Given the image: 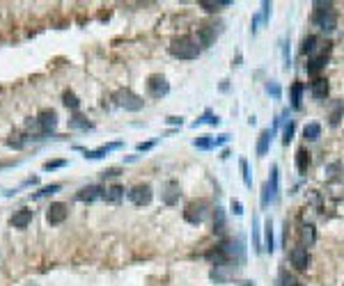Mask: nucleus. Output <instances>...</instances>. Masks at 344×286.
<instances>
[{
	"mask_svg": "<svg viewBox=\"0 0 344 286\" xmlns=\"http://www.w3.org/2000/svg\"><path fill=\"white\" fill-rule=\"evenodd\" d=\"M266 92H269V94H271L273 98H280V96H282V90H280V85H278L275 80H271V83L266 85Z\"/></svg>",
	"mask_w": 344,
	"mask_h": 286,
	"instance_id": "nucleus-36",
	"label": "nucleus"
},
{
	"mask_svg": "<svg viewBox=\"0 0 344 286\" xmlns=\"http://www.w3.org/2000/svg\"><path fill=\"white\" fill-rule=\"evenodd\" d=\"M214 231H218V234H223V231H225V213H223V209H216Z\"/></svg>",
	"mask_w": 344,
	"mask_h": 286,
	"instance_id": "nucleus-31",
	"label": "nucleus"
},
{
	"mask_svg": "<svg viewBox=\"0 0 344 286\" xmlns=\"http://www.w3.org/2000/svg\"><path fill=\"white\" fill-rule=\"evenodd\" d=\"M170 124H181V117H170Z\"/></svg>",
	"mask_w": 344,
	"mask_h": 286,
	"instance_id": "nucleus-44",
	"label": "nucleus"
},
{
	"mask_svg": "<svg viewBox=\"0 0 344 286\" xmlns=\"http://www.w3.org/2000/svg\"><path fill=\"white\" fill-rule=\"evenodd\" d=\"M151 145H154V142H147V145H138V151H145V149H149Z\"/></svg>",
	"mask_w": 344,
	"mask_h": 286,
	"instance_id": "nucleus-43",
	"label": "nucleus"
},
{
	"mask_svg": "<svg viewBox=\"0 0 344 286\" xmlns=\"http://www.w3.org/2000/svg\"><path fill=\"white\" fill-rule=\"evenodd\" d=\"M99 197H103V188H99V186H85V188H81L76 192V199L85 201V204H92Z\"/></svg>",
	"mask_w": 344,
	"mask_h": 286,
	"instance_id": "nucleus-12",
	"label": "nucleus"
},
{
	"mask_svg": "<svg viewBox=\"0 0 344 286\" xmlns=\"http://www.w3.org/2000/svg\"><path fill=\"white\" fill-rule=\"evenodd\" d=\"M126 197H129L136 206H147V204H151V199H154V190H151L149 183H136L133 188H129Z\"/></svg>",
	"mask_w": 344,
	"mask_h": 286,
	"instance_id": "nucleus-7",
	"label": "nucleus"
},
{
	"mask_svg": "<svg viewBox=\"0 0 344 286\" xmlns=\"http://www.w3.org/2000/svg\"><path fill=\"white\" fill-rule=\"evenodd\" d=\"M117 172L120 170H106V172H101V176L103 179H108V176H117Z\"/></svg>",
	"mask_w": 344,
	"mask_h": 286,
	"instance_id": "nucleus-42",
	"label": "nucleus"
},
{
	"mask_svg": "<svg viewBox=\"0 0 344 286\" xmlns=\"http://www.w3.org/2000/svg\"><path fill=\"white\" fill-rule=\"evenodd\" d=\"M65 165V160H55V162H46L44 165V170H55V167H62Z\"/></svg>",
	"mask_w": 344,
	"mask_h": 286,
	"instance_id": "nucleus-40",
	"label": "nucleus"
},
{
	"mask_svg": "<svg viewBox=\"0 0 344 286\" xmlns=\"http://www.w3.org/2000/svg\"><path fill=\"white\" fill-rule=\"evenodd\" d=\"M209 211H211V206H209V201H206V199H193V201L186 204L184 220H186V222H190V224H202L206 220V215H209Z\"/></svg>",
	"mask_w": 344,
	"mask_h": 286,
	"instance_id": "nucleus-3",
	"label": "nucleus"
},
{
	"mask_svg": "<svg viewBox=\"0 0 344 286\" xmlns=\"http://www.w3.org/2000/svg\"><path fill=\"white\" fill-rule=\"evenodd\" d=\"M314 240H317V231H314L312 224H303L301 227V243L303 248H312Z\"/></svg>",
	"mask_w": 344,
	"mask_h": 286,
	"instance_id": "nucleus-18",
	"label": "nucleus"
},
{
	"mask_svg": "<svg viewBox=\"0 0 344 286\" xmlns=\"http://www.w3.org/2000/svg\"><path fill=\"white\" fill-rule=\"evenodd\" d=\"M30 126L39 131V135H51L58 128V112L55 110H42L34 119H30Z\"/></svg>",
	"mask_w": 344,
	"mask_h": 286,
	"instance_id": "nucleus-4",
	"label": "nucleus"
},
{
	"mask_svg": "<svg viewBox=\"0 0 344 286\" xmlns=\"http://www.w3.org/2000/svg\"><path fill=\"white\" fill-rule=\"evenodd\" d=\"M328 92H331V85H328L326 78H317V80L310 85V94L317 98V101H323V98L328 96Z\"/></svg>",
	"mask_w": 344,
	"mask_h": 286,
	"instance_id": "nucleus-13",
	"label": "nucleus"
},
{
	"mask_svg": "<svg viewBox=\"0 0 344 286\" xmlns=\"http://www.w3.org/2000/svg\"><path fill=\"white\" fill-rule=\"evenodd\" d=\"M269 192H271V201L280 199V176H278V165H271V179H269Z\"/></svg>",
	"mask_w": 344,
	"mask_h": 286,
	"instance_id": "nucleus-15",
	"label": "nucleus"
},
{
	"mask_svg": "<svg viewBox=\"0 0 344 286\" xmlns=\"http://www.w3.org/2000/svg\"><path fill=\"white\" fill-rule=\"evenodd\" d=\"M179 195H181V186L177 183V181H168V183L163 186L161 199H163L168 206H172V204H177V201H179Z\"/></svg>",
	"mask_w": 344,
	"mask_h": 286,
	"instance_id": "nucleus-11",
	"label": "nucleus"
},
{
	"mask_svg": "<svg viewBox=\"0 0 344 286\" xmlns=\"http://www.w3.org/2000/svg\"><path fill=\"white\" fill-rule=\"evenodd\" d=\"M317 46H319V39L314 37V34H310V37L303 39L301 53H303V55H314V53H317Z\"/></svg>",
	"mask_w": 344,
	"mask_h": 286,
	"instance_id": "nucleus-23",
	"label": "nucleus"
},
{
	"mask_svg": "<svg viewBox=\"0 0 344 286\" xmlns=\"http://www.w3.org/2000/svg\"><path fill=\"white\" fill-rule=\"evenodd\" d=\"M58 190H60V186H58V183L46 186V188H42L37 195H34V199H39V197H46V195H53V192H58Z\"/></svg>",
	"mask_w": 344,
	"mask_h": 286,
	"instance_id": "nucleus-37",
	"label": "nucleus"
},
{
	"mask_svg": "<svg viewBox=\"0 0 344 286\" xmlns=\"http://www.w3.org/2000/svg\"><path fill=\"white\" fill-rule=\"evenodd\" d=\"M314 16H312V21H314V26L319 28V30H323V32H333L337 28V12L333 9V5L331 3H314Z\"/></svg>",
	"mask_w": 344,
	"mask_h": 286,
	"instance_id": "nucleus-2",
	"label": "nucleus"
},
{
	"mask_svg": "<svg viewBox=\"0 0 344 286\" xmlns=\"http://www.w3.org/2000/svg\"><path fill=\"white\" fill-rule=\"evenodd\" d=\"M342 115H344V103H342V101H335V103H333L331 117H328V119H331V124H333V126H337V124H340Z\"/></svg>",
	"mask_w": 344,
	"mask_h": 286,
	"instance_id": "nucleus-26",
	"label": "nucleus"
},
{
	"mask_svg": "<svg viewBox=\"0 0 344 286\" xmlns=\"http://www.w3.org/2000/svg\"><path fill=\"white\" fill-rule=\"evenodd\" d=\"M230 209H232V213H234V215H243V204H241L239 199H232Z\"/></svg>",
	"mask_w": 344,
	"mask_h": 286,
	"instance_id": "nucleus-39",
	"label": "nucleus"
},
{
	"mask_svg": "<svg viewBox=\"0 0 344 286\" xmlns=\"http://www.w3.org/2000/svg\"><path fill=\"white\" fill-rule=\"evenodd\" d=\"M225 142H230V135H227V133H223V135H218V137H216V147L225 145Z\"/></svg>",
	"mask_w": 344,
	"mask_h": 286,
	"instance_id": "nucleus-41",
	"label": "nucleus"
},
{
	"mask_svg": "<svg viewBox=\"0 0 344 286\" xmlns=\"http://www.w3.org/2000/svg\"><path fill=\"white\" fill-rule=\"evenodd\" d=\"M62 103H65L67 108H71V110H78V108H81V101H78V96L73 94V92H65V94H62Z\"/></svg>",
	"mask_w": 344,
	"mask_h": 286,
	"instance_id": "nucleus-29",
	"label": "nucleus"
},
{
	"mask_svg": "<svg viewBox=\"0 0 344 286\" xmlns=\"http://www.w3.org/2000/svg\"><path fill=\"white\" fill-rule=\"evenodd\" d=\"M289 261H292V265L296 270H308L310 268V263H312V256H310L308 252V248H294L292 252H289Z\"/></svg>",
	"mask_w": 344,
	"mask_h": 286,
	"instance_id": "nucleus-9",
	"label": "nucleus"
},
{
	"mask_svg": "<svg viewBox=\"0 0 344 286\" xmlns=\"http://www.w3.org/2000/svg\"><path fill=\"white\" fill-rule=\"evenodd\" d=\"M301 94H303V85H301V83H296V85L292 87V106L296 108V110L301 108Z\"/></svg>",
	"mask_w": 344,
	"mask_h": 286,
	"instance_id": "nucleus-30",
	"label": "nucleus"
},
{
	"mask_svg": "<svg viewBox=\"0 0 344 286\" xmlns=\"http://www.w3.org/2000/svg\"><path fill=\"white\" fill-rule=\"evenodd\" d=\"M198 124H211V126H218V124H220V119H218V117H214L211 112H206V115H204V117H200V119L195 121L193 126H198Z\"/></svg>",
	"mask_w": 344,
	"mask_h": 286,
	"instance_id": "nucleus-33",
	"label": "nucleus"
},
{
	"mask_svg": "<svg viewBox=\"0 0 344 286\" xmlns=\"http://www.w3.org/2000/svg\"><path fill=\"white\" fill-rule=\"evenodd\" d=\"M294 128H296V126H294V121H289V124L284 126V131H282V142H284V145H289V142H292V137H294Z\"/></svg>",
	"mask_w": 344,
	"mask_h": 286,
	"instance_id": "nucleus-35",
	"label": "nucleus"
},
{
	"mask_svg": "<svg viewBox=\"0 0 344 286\" xmlns=\"http://www.w3.org/2000/svg\"><path fill=\"white\" fill-rule=\"evenodd\" d=\"M69 211H67V204H62V201H55V204L48 206V213H46V220L48 224H62L67 220Z\"/></svg>",
	"mask_w": 344,
	"mask_h": 286,
	"instance_id": "nucleus-10",
	"label": "nucleus"
},
{
	"mask_svg": "<svg viewBox=\"0 0 344 286\" xmlns=\"http://www.w3.org/2000/svg\"><path fill=\"white\" fill-rule=\"evenodd\" d=\"M264 238H266L264 250H266V252H273L275 243H273V224H271V220H266V222H264Z\"/></svg>",
	"mask_w": 344,
	"mask_h": 286,
	"instance_id": "nucleus-25",
	"label": "nucleus"
},
{
	"mask_svg": "<svg viewBox=\"0 0 344 286\" xmlns=\"http://www.w3.org/2000/svg\"><path fill=\"white\" fill-rule=\"evenodd\" d=\"M303 137H305L308 142H317L319 137H321V126H319L317 121H312V124H305V128H303Z\"/></svg>",
	"mask_w": 344,
	"mask_h": 286,
	"instance_id": "nucleus-21",
	"label": "nucleus"
},
{
	"mask_svg": "<svg viewBox=\"0 0 344 286\" xmlns=\"http://www.w3.org/2000/svg\"><path fill=\"white\" fill-rule=\"evenodd\" d=\"M26 142H28V140L21 135V133H14V135L7 140V145L14 147V149H23V147H26Z\"/></svg>",
	"mask_w": 344,
	"mask_h": 286,
	"instance_id": "nucleus-32",
	"label": "nucleus"
},
{
	"mask_svg": "<svg viewBox=\"0 0 344 286\" xmlns=\"http://www.w3.org/2000/svg\"><path fill=\"white\" fill-rule=\"evenodd\" d=\"M170 55L177 57V60H195L200 55V46L190 34H181V37H175L168 46Z\"/></svg>",
	"mask_w": 344,
	"mask_h": 286,
	"instance_id": "nucleus-1",
	"label": "nucleus"
},
{
	"mask_svg": "<svg viewBox=\"0 0 344 286\" xmlns=\"http://www.w3.org/2000/svg\"><path fill=\"white\" fill-rule=\"evenodd\" d=\"M310 162H312V158H310V151L308 149H298V154H296V170L301 172V174H305L308 167H310Z\"/></svg>",
	"mask_w": 344,
	"mask_h": 286,
	"instance_id": "nucleus-20",
	"label": "nucleus"
},
{
	"mask_svg": "<svg viewBox=\"0 0 344 286\" xmlns=\"http://www.w3.org/2000/svg\"><path fill=\"white\" fill-rule=\"evenodd\" d=\"M294 286H305V284H301V282H296V284H294Z\"/></svg>",
	"mask_w": 344,
	"mask_h": 286,
	"instance_id": "nucleus-45",
	"label": "nucleus"
},
{
	"mask_svg": "<svg viewBox=\"0 0 344 286\" xmlns=\"http://www.w3.org/2000/svg\"><path fill=\"white\" fill-rule=\"evenodd\" d=\"M241 172H243V183H245V186H248V188H250V186H253V181H250V172H248V160H245V158H241Z\"/></svg>",
	"mask_w": 344,
	"mask_h": 286,
	"instance_id": "nucleus-38",
	"label": "nucleus"
},
{
	"mask_svg": "<svg viewBox=\"0 0 344 286\" xmlns=\"http://www.w3.org/2000/svg\"><path fill=\"white\" fill-rule=\"evenodd\" d=\"M198 149H216V137L214 135H202L193 142Z\"/></svg>",
	"mask_w": 344,
	"mask_h": 286,
	"instance_id": "nucleus-27",
	"label": "nucleus"
},
{
	"mask_svg": "<svg viewBox=\"0 0 344 286\" xmlns=\"http://www.w3.org/2000/svg\"><path fill=\"white\" fill-rule=\"evenodd\" d=\"M103 199H106L108 204H120V201L124 199V188H122V186H110V188L103 190Z\"/></svg>",
	"mask_w": 344,
	"mask_h": 286,
	"instance_id": "nucleus-17",
	"label": "nucleus"
},
{
	"mask_svg": "<svg viewBox=\"0 0 344 286\" xmlns=\"http://www.w3.org/2000/svg\"><path fill=\"white\" fill-rule=\"evenodd\" d=\"M227 5H232L230 0H223V3H211V0H200V7H204V12L214 14L218 12V7H227Z\"/></svg>",
	"mask_w": 344,
	"mask_h": 286,
	"instance_id": "nucleus-28",
	"label": "nucleus"
},
{
	"mask_svg": "<svg viewBox=\"0 0 344 286\" xmlns=\"http://www.w3.org/2000/svg\"><path fill=\"white\" fill-rule=\"evenodd\" d=\"M271 128H264L262 133H259V140H257V156L259 158H264V156L269 154V145H271Z\"/></svg>",
	"mask_w": 344,
	"mask_h": 286,
	"instance_id": "nucleus-16",
	"label": "nucleus"
},
{
	"mask_svg": "<svg viewBox=\"0 0 344 286\" xmlns=\"http://www.w3.org/2000/svg\"><path fill=\"white\" fill-rule=\"evenodd\" d=\"M32 215H34V211H30V209H21V211H16V213L12 215V227H16V229H26V227L30 224Z\"/></svg>",
	"mask_w": 344,
	"mask_h": 286,
	"instance_id": "nucleus-14",
	"label": "nucleus"
},
{
	"mask_svg": "<svg viewBox=\"0 0 344 286\" xmlns=\"http://www.w3.org/2000/svg\"><path fill=\"white\" fill-rule=\"evenodd\" d=\"M323 67H326V55H317V57H312V60L305 64V71L308 73H317V71H321Z\"/></svg>",
	"mask_w": 344,
	"mask_h": 286,
	"instance_id": "nucleus-24",
	"label": "nucleus"
},
{
	"mask_svg": "<svg viewBox=\"0 0 344 286\" xmlns=\"http://www.w3.org/2000/svg\"><path fill=\"white\" fill-rule=\"evenodd\" d=\"M69 128H73V131H92V121H87L83 115H73L71 119H69Z\"/></svg>",
	"mask_w": 344,
	"mask_h": 286,
	"instance_id": "nucleus-19",
	"label": "nucleus"
},
{
	"mask_svg": "<svg viewBox=\"0 0 344 286\" xmlns=\"http://www.w3.org/2000/svg\"><path fill=\"white\" fill-rule=\"evenodd\" d=\"M195 42H198L200 48H209L214 46L216 42V26H209V23H202V26L195 30Z\"/></svg>",
	"mask_w": 344,
	"mask_h": 286,
	"instance_id": "nucleus-8",
	"label": "nucleus"
},
{
	"mask_svg": "<svg viewBox=\"0 0 344 286\" xmlns=\"http://www.w3.org/2000/svg\"><path fill=\"white\" fill-rule=\"evenodd\" d=\"M112 101H115L120 108L129 110V112H138V110H142V106H145V101H142L138 94H133L131 90H117L115 94H112Z\"/></svg>",
	"mask_w": 344,
	"mask_h": 286,
	"instance_id": "nucleus-5",
	"label": "nucleus"
},
{
	"mask_svg": "<svg viewBox=\"0 0 344 286\" xmlns=\"http://www.w3.org/2000/svg\"><path fill=\"white\" fill-rule=\"evenodd\" d=\"M120 142H112V145H106V147H99V149H94V151H85V156L87 158H103L106 154H110L112 149H120Z\"/></svg>",
	"mask_w": 344,
	"mask_h": 286,
	"instance_id": "nucleus-22",
	"label": "nucleus"
},
{
	"mask_svg": "<svg viewBox=\"0 0 344 286\" xmlns=\"http://www.w3.org/2000/svg\"><path fill=\"white\" fill-rule=\"evenodd\" d=\"M253 240H255V252H259L262 245H259V220L257 218H253Z\"/></svg>",
	"mask_w": 344,
	"mask_h": 286,
	"instance_id": "nucleus-34",
	"label": "nucleus"
},
{
	"mask_svg": "<svg viewBox=\"0 0 344 286\" xmlns=\"http://www.w3.org/2000/svg\"><path fill=\"white\" fill-rule=\"evenodd\" d=\"M147 94H149L151 98H163L168 96L170 92V83L165 76H161V73H151L149 78H147Z\"/></svg>",
	"mask_w": 344,
	"mask_h": 286,
	"instance_id": "nucleus-6",
	"label": "nucleus"
}]
</instances>
